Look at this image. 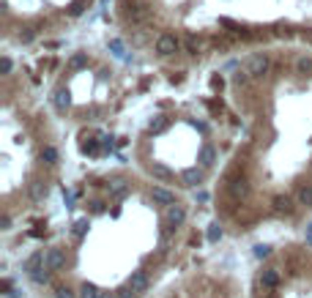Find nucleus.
<instances>
[{"mask_svg":"<svg viewBox=\"0 0 312 298\" xmlns=\"http://www.w3.org/2000/svg\"><path fill=\"white\" fill-rule=\"evenodd\" d=\"M115 17L134 47L170 33L175 60L192 63L271 41L312 47V0H115Z\"/></svg>","mask_w":312,"mask_h":298,"instance_id":"nucleus-1","label":"nucleus"},{"mask_svg":"<svg viewBox=\"0 0 312 298\" xmlns=\"http://www.w3.org/2000/svg\"><path fill=\"white\" fill-rule=\"evenodd\" d=\"M96 0H3V30L11 41L28 47L63 25L83 19Z\"/></svg>","mask_w":312,"mask_h":298,"instance_id":"nucleus-2","label":"nucleus"},{"mask_svg":"<svg viewBox=\"0 0 312 298\" xmlns=\"http://www.w3.org/2000/svg\"><path fill=\"white\" fill-rule=\"evenodd\" d=\"M50 101H52V107H55L60 115H66V112H69V107H71V91H69V88H66L63 82H60L55 91H52Z\"/></svg>","mask_w":312,"mask_h":298,"instance_id":"nucleus-3","label":"nucleus"},{"mask_svg":"<svg viewBox=\"0 0 312 298\" xmlns=\"http://www.w3.org/2000/svg\"><path fill=\"white\" fill-rule=\"evenodd\" d=\"M186 222V211L178 205V202H173V205H167V211H165V227H167V233L175 227H181Z\"/></svg>","mask_w":312,"mask_h":298,"instance_id":"nucleus-4","label":"nucleus"},{"mask_svg":"<svg viewBox=\"0 0 312 298\" xmlns=\"http://www.w3.org/2000/svg\"><path fill=\"white\" fill-rule=\"evenodd\" d=\"M129 287H132V293L134 295H142V293H145V290H148V284H151V282H148V274H145V271H134V274L132 276H129Z\"/></svg>","mask_w":312,"mask_h":298,"instance_id":"nucleus-5","label":"nucleus"},{"mask_svg":"<svg viewBox=\"0 0 312 298\" xmlns=\"http://www.w3.org/2000/svg\"><path fill=\"white\" fill-rule=\"evenodd\" d=\"M66 266V252L60 246H52V249H47V268L50 271H60Z\"/></svg>","mask_w":312,"mask_h":298,"instance_id":"nucleus-6","label":"nucleus"},{"mask_svg":"<svg viewBox=\"0 0 312 298\" xmlns=\"http://www.w3.org/2000/svg\"><path fill=\"white\" fill-rule=\"evenodd\" d=\"M148 173H151L156 181H162V184H167V181H175V173H173L167 164H162V161H153V164H148Z\"/></svg>","mask_w":312,"mask_h":298,"instance_id":"nucleus-7","label":"nucleus"},{"mask_svg":"<svg viewBox=\"0 0 312 298\" xmlns=\"http://www.w3.org/2000/svg\"><path fill=\"white\" fill-rule=\"evenodd\" d=\"M151 200L156 202V205H173L175 194L170 192V189H165V186H153L151 189Z\"/></svg>","mask_w":312,"mask_h":298,"instance_id":"nucleus-8","label":"nucleus"},{"mask_svg":"<svg viewBox=\"0 0 312 298\" xmlns=\"http://www.w3.org/2000/svg\"><path fill=\"white\" fill-rule=\"evenodd\" d=\"M280 284V271L277 268H263L260 271V287L263 290H274Z\"/></svg>","mask_w":312,"mask_h":298,"instance_id":"nucleus-9","label":"nucleus"},{"mask_svg":"<svg viewBox=\"0 0 312 298\" xmlns=\"http://www.w3.org/2000/svg\"><path fill=\"white\" fill-rule=\"evenodd\" d=\"M203 178H206V173L198 170V167H189V170L181 173V184H184V186H200Z\"/></svg>","mask_w":312,"mask_h":298,"instance_id":"nucleus-10","label":"nucleus"},{"mask_svg":"<svg viewBox=\"0 0 312 298\" xmlns=\"http://www.w3.org/2000/svg\"><path fill=\"white\" fill-rule=\"evenodd\" d=\"M47 266V254H42V252H33L28 260H25V271L28 274H36L38 268H44Z\"/></svg>","mask_w":312,"mask_h":298,"instance_id":"nucleus-11","label":"nucleus"},{"mask_svg":"<svg viewBox=\"0 0 312 298\" xmlns=\"http://www.w3.org/2000/svg\"><path fill=\"white\" fill-rule=\"evenodd\" d=\"M296 202H298L301 208H312V186H307V184L298 186V192H296Z\"/></svg>","mask_w":312,"mask_h":298,"instance_id":"nucleus-12","label":"nucleus"},{"mask_svg":"<svg viewBox=\"0 0 312 298\" xmlns=\"http://www.w3.org/2000/svg\"><path fill=\"white\" fill-rule=\"evenodd\" d=\"M274 211H277V214H290V211H293V200H290L288 194H280V197H274Z\"/></svg>","mask_w":312,"mask_h":298,"instance_id":"nucleus-13","label":"nucleus"},{"mask_svg":"<svg viewBox=\"0 0 312 298\" xmlns=\"http://www.w3.org/2000/svg\"><path fill=\"white\" fill-rule=\"evenodd\" d=\"M126 192H129L126 181H112V184H110V200H121V197H126Z\"/></svg>","mask_w":312,"mask_h":298,"instance_id":"nucleus-14","label":"nucleus"},{"mask_svg":"<svg viewBox=\"0 0 312 298\" xmlns=\"http://www.w3.org/2000/svg\"><path fill=\"white\" fill-rule=\"evenodd\" d=\"M200 161H203L206 167H211L214 161H216V148H214V145H203V148H200Z\"/></svg>","mask_w":312,"mask_h":298,"instance_id":"nucleus-15","label":"nucleus"},{"mask_svg":"<svg viewBox=\"0 0 312 298\" xmlns=\"http://www.w3.org/2000/svg\"><path fill=\"white\" fill-rule=\"evenodd\" d=\"M47 194H50V186H47V184H42V181H38V184H33V186H30V200H33V202L44 200Z\"/></svg>","mask_w":312,"mask_h":298,"instance_id":"nucleus-16","label":"nucleus"},{"mask_svg":"<svg viewBox=\"0 0 312 298\" xmlns=\"http://www.w3.org/2000/svg\"><path fill=\"white\" fill-rule=\"evenodd\" d=\"M80 298H101V290L96 287V284H83V287H80Z\"/></svg>","mask_w":312,"mask_h":298,"instance_id":"nucleus-17","label":"nucleus"},{"mask_svg":"<svg viewBox=\"0 0 312 298\" xmlns=\"http://www.w3.org/2000/svg\"><path fill=\"white\" fill-rule=\"evenodd\" d=\"M50 274H52V271L44 266V268H38L36 274H30V279L36 282V284H50Z\"/></svg>","mask_w":312,"mask_h":298,"instance_id":"nucleus-18","label":"nucleus"},{"mask_svg":"<svg viewBox=\"0 0 312 298\" xmlns=\"http://www.w3.org/2000/svg\"><path fill=\"white\" fill-rule=\"evenodd\" d=\"M42 161H47V164H55V161H58V148L44 145V151H42Z\"/></svg>","mask_w":312,"mask_h":298,"instance_id":"nucleus-19","label":"nucleus"},{"mask_svg":"<svg viewBox=\"0 0 312 298\" xmlns=\"http://www.w3.org/2000/svg\"><path fill=\"white\" fill-rule=\"evenodd\" d=\"M85 230H88V219H77V222H74V230H71L74 238H83Z\"/></svg>","mask_w":312,"mask_h":298,"instance_id":"nucleus-20","label":"nucleus"},{"mask_svg":"<svg viewBox=\"0 0 312 298\" xmlns=\"http://www.w3.org/2000/svg\"><path fill=\"white\" fill-rule=\"evenodd\" d=\"M219 238H222V227H219V225H216V222H214V225L208 227V241H211V243H216Z\"/></svg>","mask_w":312,"mask_h":298,"instance_id":"nucleus-21","label":"nucleus"},{"mask_svg":"<svg viewBox=\"0 0 312 298\" xmlns=\"http://www.w3.org/2000/svg\"><path fill=\"white\" fill-rule=\"evenodd\" d=\"M167 126V115H156V120H151V132H162Z\"/></svg>","mask_w":312,"mask_h":298,"instance_id":"nucleus-22","label":"nucleus"},{"mask_svg":"<svg viewBox=\"0 0 312 298\" xmlns=\"http://www.w3.org/2000/svg\"><path fill=\"white\" fill-rule=\"evenodd\" d=\"M83 153H99V142H96V140L83 142Z\"/></svg>","mask_w":312,"mask_h":298,"instance_id":"nucleus-23","label":"nucleus"},{"mask_svg":"<svg viewBox=\"0 0 312 298\" xmlns=\"http://www.w3.org/2000/svg\"><path fill=\"white\" fill-rule=\"evenodd\" d=\"M55 298H77L69 287H55Z\"/></svg>","mask_w":312,"mask_h":298,"instance_id":"nucleus-24","label":"nucleus"},{"mask_svg":"<svg viewBox=\"0 0 312 298\" xmlns=\"http://www.w3.org/2000/svg\"><path fill=\"white\" fill-rule=\"evenodd\" d=\"M255 254L257 257H268L271 254V246H263V243H260V246H255Z\"/></svg>","mask_w":312,"mask_h":298,"instance_id":"nucleus-25","label":"nucleus"},{"mask_svg":"<svg viewBox=\"0 0 312 298\" xmlns=\"http://www.w3.org/2000/svg\"><path fill=\"white\" fill-rule=\"evenodd\" d=\"M0 225H3V230H9V225H11V216H9V214H3V219H0Z\"/></svg>","mask_w":312,"mask_h":298,"instance_id":"nucleus-26","label":"nucleus"},{"mask_svg":"<svg viewBox=\"0 0 312 298\" xmlns=\"http://www.w3.org/2000/svg\"><path fill=\"white\" fill-rule=\"evenodd\" d=\"M198 202H208V194L206 192H198Z\"/></svg>","mask_w":312,"mask_h":298,"instance_id":"nucleus-27","label":"nucleus"},{"mask_svg":"<svg viewBox=\"0 0 312 298\" xmlns=\"http://www.w3.org/2000/svg\"><path fill=\"white\" fill-rule=\"evenodd\" d=\"M101 298H121V295H115V293H101Z\"/></svg>","mask_w":312,"mask_h":298,"instance_id":"nucleus-28","label":"nucleus"}]
</instances>
